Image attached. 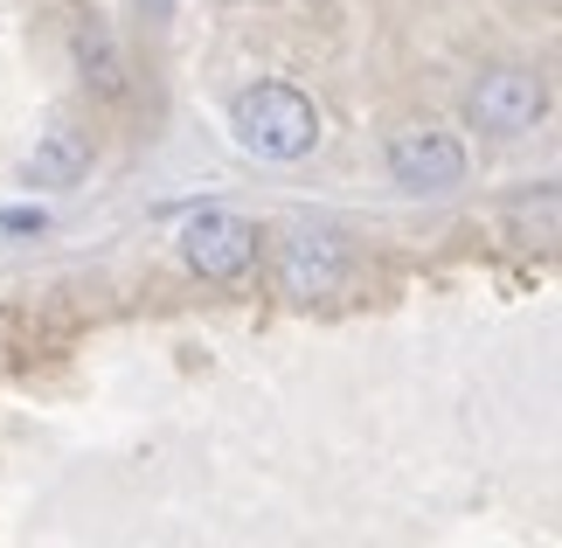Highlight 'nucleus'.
<instances>
[{
    "label": "nucleus",
    "mask_w": 562,
    "mask_h": 548,
    "mask_svg": "<svg viewBox=\"0 0 562 548\" xmlns=\"http://www.w3.org/2000/svg\"><path fill=\"white\" fill-rule=\"evenodd\" d=\"M229 133L244 153H257V160H306L319 146V104L306 91H292V83L265 77V83H250V91H236Z\"/></svg>",
    "instance_id": "f257e3e1"
},
{
    "label": "nucleus",
    "mask_w": 562,
    "mask_h": 548,
    "mask_svg": "<svg viewBox=\"0 0 562 548\" xmlns=\"http://www.w3.org/2000/svg\"><path fill=\"white\" fill-rule=\"evenodd\" d=\"M181 257H188V271H202L209 284H236L257 265V230L229 209H202V215L181 223Z\"/></svg>",
    "instance_id": "f03ea898"
},
{
    "label": "nucleus",
    "mask_w": 562,
    "mask_h": 548,
    "mask_svg": "<svg viewBox=\"0 0 562 548\" xmlns=\"http://www.w3.org/2000/svg\"><path fill=\"white\" fill-rule=\"evenodd\" d=\"M542 112H549V83L535 70H514V63H507V70H486L480 83H472V125L493 133V139L535 133Z\"/></svg>",
    "instance_id": "7ed1b4c3"
},
{
    "label": "nucleus",
    "mask_w": 562,
    "mask_h": 548,
    "mask_svg": "<svg viewBox=\"0 0 562 548\" xmlns=\"http://www.w3.org/2000/svg\"><path fill=\"white\" fill-rule=\"evenodd\" d=\"M389 181H403L409 194H451L465 181V146L451 133H430V125L396 133L389 139Z\"/></svg>",
    "instance_id": "20e7f679"
},
{
    "label": "nucleus",
    "mask_w": 562,
    "mask_h": 548,
    "mask_svg": "<svg viewBox=\"0 0 562 548\" xmlns=\"http://www.w3.org/2000/svg\"><path fill=\"white\" fill-rule=\"evenodd\" d=\"M340 278H348V244L327 230H292L285 250H278V284H285L292 299H327L340 292Z\"/></svg>",
    "instance_id": "39448f33"
},
{
    "label": "nucleus",
    "mask_w": 562,
    "mask_h": 548,
    "mask_svg": "<svg viewBox=\"0 0 562 548\" xmlns=\"http://www.w3.org/2000/svg\"><path fill=\"white\" fill-rule=\"evenodd\" d=\"M83 174H91V139L77 133V125H49V133L35 139V153H29V181H42V188H77Z\"/></svg>",
    "instance_id": "423d86ee"
},
{
    "label": "nucleus",
    "mask_w": 562,
    "mask_h": 548,
    "mask_svg": "<svg viewBox=\"0 0 562 548\" xmlns=\"http://www.w3.org/2000/svg\"><path fill=\"white\" fill-rule=\"evenodd\" d=\"M77 56H83V83H91L98 98H119L125 91V70L112 56V42H104V29H77Z\"/></svg>",
    "instance_id": "0eeeda50"
},
{
    "label": "nucleus",
    "mask_w": 562,
    "mask_h": 548,
    "mask_svg": "<svg viewBox=\"0 0 562 548\" xmlns=\"http://www.w3.org/2000/svg\"><path fill=\"white\" fill-rule=\"evenodd\" d=\"M42 223H49V215H42V209H0V230H21V236H42Z\"/></svg>",
    "instance_id": "6e6552de"
},
{
    "label": "nucleus",
    "mask_w": 562,
    "mask_h": 548,
    "mask_svg": "<svg viewBox=\"0 0 562 548\" xmlns=\"http://www.w3.org/2000/svg\"><path fill=\"white\" fill-rule=\"evenodd\" d=\"M146 8H154V14H167V0H146Z\"/></svg>",
    "instance_id": "1a4fd4ad"
}]
</instances>
